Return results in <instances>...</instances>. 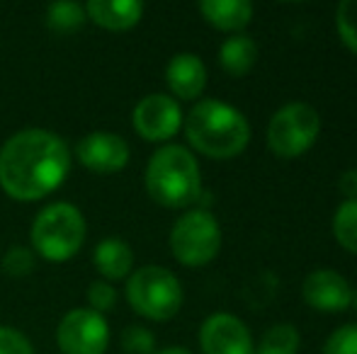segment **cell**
<instances>
[{
	"label": "cell",
	"instance_id": "obj_12",
	"mask_svg": "<svg viewBox=\"0 0 357 354\" xmlns=\"http://www.w3.org/2000/svg\"><path fill=\"white\" fill-rule=\"evenodd\" d=\"M353 287L340 272L331 267H321L306 274L301 284V298L314 311L321 313H340L353 303Z\"/></svg>",
	"mask_w": 357,
	"mask_h": 354
},
{
	"label": "cell",
	"instance_id": "obj_22",
	"mask_svg": "<svg viewBox=\"0 0 357 354\" xmlns=\"http://www.w3.org/2000/svg\"><path fill=\"white\" fill-rule=\"evenodd\" d=\"M34 265H37V260H34V250L32 248H24V246H10L8 252L3 255V260H0L3 272L8 274V277H15V279L32 274Z\"/></svg>",
	"mask_w": 357,
	"mask_h": 354
},
{
	"label": "cell",
	"instance_id": "obj_19",
	"mask_svg": "<svg viewBox=\"0 0 357 354\" xmlns=\"http://www.w3.org/2000/svg\"><path fill=\"white\" fill-rule=\"evenodd\" d=\"M301 345V335L291 323H278L273 325L260 342L255 345L253 354H296Z\"/></svg>",
	"mask_w": 357,
	"mask_h": 354
},
{
	"label": "cell",
	"instance_id": "obj_26",
	"mask_svg": "<svg viewBox=\"0 0 357 354\" xmlns=\"http://www.w3.org/2000/svg\"><path fill=\"white\" fill-rule=\"evenodd\" d=\"M0 354H34L32 342L20 330L10 325H0Z\"/></svg>",
	"mask_w": 357,
	"mask_h": 354
},
{
	"label": "cell",
	"instance_id": "obj_9",
	"mask_svg": "<svg viewBox=\"0 0 357 354\" xmlns=\"http://www.w3.org/2000/svg\"><path fill=\"white\" fill-rule=\"evenodd\" d=\"M132 124L134 131L146 141H168L183 127V109H180L178 99L165 92L146 95L134 107Z\"/></svg>",
	"mask_w": 357,
	"mask_h": 354
},
{
	"label": "cell",
	"instance_id": "obj_27",
	"mask_svg": "<svg viewBox=\"0 0 357 354\" xmlns=\"http://www.w3.org/2000/svg\"><path fill=\"white\" fill-rule=\"evenodd\" d=\"M338 187L348 199H357V168H353V170H345L343 175H340Z\"/></svg>",
	"mask_w": 357,
	"mask_h": 354
},
{
	"label": "cell",
	"instance_id": "obj_24",
	"mask_svg": "<svg viewBox=\"0 0 357 354\" xmlns=\"http://www.w3.org/2000/svg\"><path fill=\"white\" fill-rule=\"evenodd\" d=\"M324 354H357V323L340 325L328 335Z\"/></svg>",
	"mask_w": 357,
	"mask_h": 354
},
{
	"label": "cell",
	"instance_id": "obj_25",
	"mask_svg": "<svg viewBox=\"0 0 357 354\" xmlns=\"http://www.w3.org/2000/svg\"><path fill=\"white\" fill-rule=\"evenodd\" d=\"M88 301H90V311L95 313H107L112 311L114 306H117V291H114V287L109 282H93L88 289Z\"/></svg>",
	"mask_w": 357,
	"mask_h": 354
},
{
	"label": "cell",
	"instance_id": "obj_5",
	"mask_svg": "<svg viewBox=\"0 0 357 354\" xmlns=\"http://www.w3.org/2000/svg\"><path fill=\"white\" fill-rule=\"evenodd\" d=\"M127 301L149 321H170L183 306V284L165 267H139L127 282Z\"/></svg>",
	"mask_w": 357,
	"mask_h": 354
},
{
	"label": "cell",
	"instance_id": "obj_7",
	"mask_svg": "<svg viewBox=\"0 0 357 354\" xmlns=\"http://www.w3.org/2000/svg\"><path fill=\"white\" fill-rule=\"evenodd\" d=\"M221 226L207 209H190L170 231L173 257L185 267H202L219 255Z\"/></svg>",
	"mask_w": 357,
	"mask_h": 354
},
{
	"label": "cell",
	"instance_id": "obj_23",
	"mask_svg": "<svg viewBox=\"0 0 357 354\" xmlns=\"http://www.w3.org/2000/svg\"><path fill=\"white\" fill-rule=\"evenodd\" d=\"M122 350L127 354H153L155 352V337L149 328L144 325H129L122 332Z\"/></svg>",
	"mask_w": 357,
	"mask_h": 354
},
{
	"label": "cell",
	"instance_id": "obj_13",
	"mask_svg": "<svg viewBox=\"0 0 357 354\" xmlns=\"http://www.w3.org/2000/svg\"><path fill=\"white\" fill-rule=\"evenodd\" d=\"M165 83L180 99H197L207 88V66L197 54H175L165 66Z\"/></svg>",
	"mask_w": 357,
	"mask_h": 354
},
{
	"label": "cell",
	"instance_id": "obj_18",
	"mask_svg": "<svg viewBox=\"0 0 357 354\" xmlns=\"http://www.w3.org/2000/svg\"><path fill=\"white\" fill-rule=\"evenodd\" d=\"M88 15L80 3L73 0H59L47 8V27L56 34H73L85 24Z\"/></svg>",
	"mask_w": 357,
	"mask_h": 354
},
{
	"label": "cell",
	"instance_id": "obj_3",
	"mask_svg": "<svg viewBox=\"0 0 357 354\" xmlns=\"http://www.w3.org/2000/svg\"><path fill=\"white\" fill-rule=\"evenodd\" d=\"M146 192L168 209H183L197 202L202 194V175L192 151L180 143L158 148L146 166Z\"/></svg>",
	"mask_w": 357,
	"mask_h": 354
},
{
	"label": "cell",
	"instance_id": "obj_1",
	"mask_svg": "<svg viewBox=\"0 0 357 354\" xmlns=\"http://www.w3.org/2000/svg\"><path fill=\"white\" fill-rule=\"evenodd\" d=\"M71 170V151L59 134L22 129L0 148V187L17 202L37 199L59 189Z\"/></svg>",
	"mask_w": 357,
	"mask_h": 354
},
{
	"label": "cell",
	"instance_id": "obj_15",
	"mask_svg": "<svg viewBox=\"0 0 357 354\" xmlns=\"http://www.w3.org/2000/svg\"><path fill=\"white\" fill-rule=\"evenodd\" d=\"M93 265L107 282H119V279L129 277L134 269V250L129 243L119 241V238H105L95 246L93 250Z\"/></svg>",
	"mask_w": 357,
	"mask_h": 354
},
{
	"label": "cell",
	"instance_id": "obj_17",
	"mask_svg": "<svg viewBox=\"0 0 357 354\" xmlns=\"http://www.w3.org/2000/svg\"><path fill=\"white\" fill-rule=\"evenodd\" d=\"M255 61H258V44L248 34H234L219 47V66L234 78L250 73Z\"/></svg>",
	"mask_w": 357,
	"mask_h": 354
},
{
	"label": "cell",
	"instance_id": "obj_20",
	"mask_svg": "<svg viewBox=\"0 0 357 354\" xmlns=\"http://www.w3.org/2000/svg\"><path fill=\"white\" fill-rule=\"evenodd\" d=\"M333 236L340 248L357 255V199H345L333 214Z\"/></svg>",
	"mask_w": 357,
	"mask_h": 354
},
{
	"label": "cell",
	"instance_id": "obj_8",
	"mask_svg": "<svg viewBox=\"0 0 357 354\" xmlns=\"http://www.w3.org/2000/svg\"><path fill=\"white\" fill-rule=\"evenodd\" d=\"M56 342L63 354H105L109 345V325L105 316L90 308H73L59 323Z\"/></svg>",
	"mask_w": 357,
	"mask_h": 354
},
{
	"label": "cell",
	"instance_id": "obj_10",
	"mask_svg": "<svg viewBox=\"0 0 357 354\" xmlns=\"http://www.w3.org/2000/svg\"><path fill=\"white\" fill-rule=\"evenodd\" d=\"M75 158L90 172L112 175L129 163V143L119 134L90 131L75 143Z\"/></svg>",
	"mask_w": 357,
	"mask_h": 354
},
{
	"label": "cell",
	"instance_id": "obj_4",
	"mask_svg": "<svg viewBox=\"0 0 357 354\" xmlns=\"http://www.w3.org/2000/svg\"><path fill=\"white\" fill-rule=\"evenodd\" d=\"M34 252L49 262H66L85 243V218L78 207L68 202H54L37 214L32 223Z\"/></svg>",
	"mask_w": 357,
	"mask_h": 354
},
{
	"label": "cell",
	"instance_id": "obj_16",
	"mask_svg": "<svg viewBox=\"0 0 357 354\" xmlns=\"http://www.w3.org/2000/svg\"><path fill=\"white\" fill-rule=\"evenodd\" d=\"M199 13L221 32H241L253 19V5L248 0H202Z\"/></svg>",
	"mask_w": 357,
	"mask_h": 354
},
{
	"label": "cell",
	"instance_id": "obj_2",
	"mask_svg": "<svg viewBox=\"0 0 357 354\" xmlns=\"http://www.w3.org/2000/svg\"><path fill=\"white\" fill-rule=\"evenodd\" d=\"M185 136L197 153L229 161L250 143V124L243 112L221 99H199L185 119Z\"/></svg>",
	"mask_w": 357,
	"mask_h": 354
},
{
	"label": "cell",
	"instance_id": "obj_14",
	"mask_svg": "<svg viewBox=\"0 0 357 354\" xmlns=\"http://www.w3.org/2000/svg\"><path fill=\"white\" fill-rule=\"evenodd\" d=\"M85 15L98 27H105L109 32H124L139 24L144 15V3L139 0H90L85 5Z\"/></svg>",
	"mask_w": 357,
	"mask_h": 354
},
{
	"label": "cell",
	"instance_id": "obj_21",
	"mask_svg": "<svg viewBox=\"0 0 357 354\" xmlns=\"http://www.w3.org/2000/svg\"><path fill=\"white\" fill-rule=\"evenodd\" d=\"M335 29L345 47L357 54V0H343L335 8Z\"/></svg>",
	"mask_w": 357,
	"mask_h": 354
},
{
	"label": "cell",
	"instance_id": "obj_11",
	"mask_svg": "<svg viewBox=\"0 0 357 354\" xmlns=\"http://www.w3.org/2000/svg\"><path fill=\"white\" fill-rule=\"evenodd\" d=\"M199 350L202 354H253L255 345L241 318L214 313L199 328Z\"/></svg>",
	"mask_w": 357,
	"mask_h": 354
},
{
	"label": "cell",
	"instance_id": "obj_28",
	"mask_svg": "<svg viewBox=\"0 0 357 354\" xmlns=\"http://www.w3.org/2000/svg\"><path fill=\"white\" fill-rule=\"evenodd\" d=\"M153 354H192V352H190V350H185V347H165V350L153 352Z\"/></svg>",
	"mask_w": 357,
	"mask_h": 354
},
{
	"label": "cell",
	"instance_id": "obj_6",
	"mask_svg": "<svg viewBox=\"0 0 357 354\" xmlns=\"http://www.w3.org/2000/svg\"><path fill=\"white\" fill-rule=\"evenodd\" d=\"M321 134V114L306 102H289L270 117L268 146L278 158L291 161L309 151Z\"/></svg>",
	"mask_w": 357,
	"mask_h": 354
},
{
	"label": "cell",
	"instance_id": "obj_29",
	"mask_svg": "<svg viewBox=\"0 0 357 354\" xmlns=\"http://www.w3.org/2000/svg\"><path fill=\"white\" fill-rule=\"evenodd\" d=\"M353 303H355V311H357V291H355V296H353Z\"/></svg>",
	"mask_w": 357,
	"mask_h": 354
}]
</instances>
